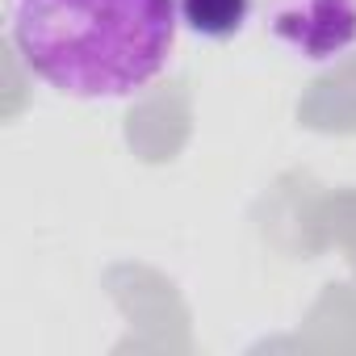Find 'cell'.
Instances as JSON below:
<instances>
[{"mask_svg":"<svg viewBox=\"0 0 356 356\" xmlns=\"http://www.w3.org/2000/svg\"><path fill=\"white\" fill-rule=\"evenodd\" d=\"M176 0H9V38L30 76L76 101L143 92L176 51Z\"/></svg>","mask_w":356,"mask_h":356,"instance_id":"obj_1","label":"cell"},{"mask_svg":"<svg viewBox=\"0 0 356 356\" xmlns=\"http://www.w3.org/2000/svg\"><path fill=\"white\" fill-rule=\"evenodd\" d=\"M181 26L206 42H227L252 22V0H176Z\"/></svg>","mask_w":356,"mask_h":356,"instance_id":"obj_3","label":"cell"},{"mask_svg":"<svg viewBox=\"0 0 356 356\" xmlns=\"http://www.w3.org/2000/svg\"><path fill=\"white\" fill-rule=\"evenodd\" d=\"M268 38L302 63H335L356 47V0H264Z\"/></svg>","mask_w":356,"mask_h":356,"instance_id":"obj_2","label":"cell"}]
</instances>
